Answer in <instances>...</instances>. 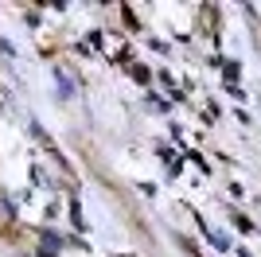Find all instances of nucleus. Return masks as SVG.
<instances>
[]
</instances>
